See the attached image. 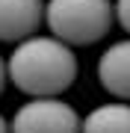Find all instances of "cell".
Instances as JSON below:
<instances>
[{
	"label": "cell",
	"mask_w": 130,
	"mask_h": 133,
	"mask_svg": "<svg viewBox=\"0 0 130 133\" xmlns=\"http://www.w3.org/2000/svg\"><path fill=\"white\" fill-rule=\"evenodd\" d=\"M9 62V80L30 98H59L77 80V53L56 36H30L15 44Z\"/></svg>",
	"instance_id": "1"
},
{
	"label": "cell",
	"mask_w": 130,
	"mask_h": 133,
	"mask_svg": "<svg viewBox=\"0 0 130 133\" xmlns=\"http://www.w3.org/2000/svg\"><path fill=\"white\" fill-rule=\"evenodd\" d=\"M44 24L50 36H56L71 48L95 44L115 24V3L112 0H47Z\"/></svg>",
	"instance_id": "2"
},
{
	"label": "cell",
	"mask_w": 130,
	"mask_h": 133,
	"mask_svg": "<svg viewBox=\"0 0 130 133\" xmlns=\"http://www.w3.org/2000/svg\"><path fill=\"white\" fill-rule=\"evenodd\" d=\"M12 133H83V118L62 98H33L12 115Z\"/></svg>",
	"instance_id": "3"
},
{
	"label": "cell",
	"mask_w": 130,
	"mask_h": 133,
	"mask_svg": "<svg viewBox=\"0 0 130 133\" xmlns=\"http://www.w3.org/2000/svg\"><path fill=\"white\" fill-rule=\"evenodd\" d=\"M44 0H0V42H27L44 24Z\"/></svg>",
	"instance_id": "4"
},
{
	"label": "cell",
	"mask_w": 130,
	"mask_h": 133,
	"mask_svg": "<svg viewBox=\"0 0 130 133\" xmlns=\"http://www.w3.org/2000/svg\"><path fill=\"white\" fill-rule=\"evenodd\" d=\"M98 83L118 101H130V36L112 42L98 59Z\"/></svg>",
	"instance_id": "5"
},
{
	"label": "cell",
	"mask_w": 130,
	"mask_h": 133,
	"mask_svg": "<svg viewBox=\"0 0 130 133\" xmlns=\"http://www.w3.org/2000/svg\"><path fill=\"white\" fill-rule=\"evenodd\" d=\"M83 133H130V104L110 101L83 118Z\"/></svg>",
	"instance_id": "6"
},
{
	"label": "cell",
	"mask_w": 130,
	"mask_h": 133,
	"mask_svg": "<svg viewBox=\"0 0 130 133\" xmlns=\"http://www.w3.org/2000/svg\"><path fill=\"white\" fill-rule=\"evenodd\" d=\"M115 21L121 24V30L130 36V0H115Z\"/></svg>",
	"instance_id": "7"
},
{
	"label": "cell",
	"mask_w": 130,
	"mask_h": 133,
	"mask_svg": "<svg viewBox=\"0 0 130 133\" xmlns=\"http://www.w3.org/2000/svg\"><path fill=\"white\" fill-rule=\"evenodd\" d=\"M6 80H9V62L0 56V95H3V89H6Z\"/></svg>",
	"instance_id": "8"
},
{
	"label": "cell",
	"mask_w": 130,
	"mask_h": 133,
	"mask_svg": "<svg viewBox=\"0 0 130 133\" xmlns=\"http://www.w3.org/2000/svg\"><path fill=\"white\" fill-rule=\"evenodd\" d=\"M0 133H12V124H9V121H6V118H3V115H0Z\"/></svg>",
	"instance_id": "9"
}]
</instances>
